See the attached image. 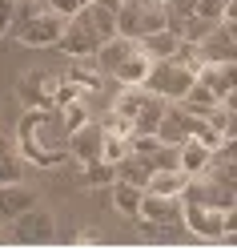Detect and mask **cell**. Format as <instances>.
<instances>
[{
    "label": "cell",
    "mask_w": 237,
    "mask_h": 250,
    "mask_svg": "<svg viewBox=\"0 0 237 250\" xmlns=\"http://www.w3.org/2000/svg\"><path fill=\"white\" fill-rule=\"evenodd\" d=\"M81 4H85V8H89V4H97V0H81Z\"/></svg>",
    "instance_id": "cell-43"
},
{
    "label": "cell",
    "mask_w": 237,
    "mask_h": 250,
    "mask_svg": "<svg viewBox=\"0 0 237 250\" xmlns=\"http://www.w3.org/2000/svg\"><path fill=\"white\" fill-rule=\"evenodd\" d=\"M117 178L121 182H133V186H141V190H149V178H153V166L141 158V153H129L121 166H117Z\"/></svg>",
    "instance_id": "cell-24"
},
{
    "label": "cell",
    "mask_w": 237,
    "mask_h": 250,
    "mask_svg": "<svg viewBox=\"0 0 237 250\" xmlns=\"http://www.w3.org/2000/svg\"><path fill=\"white\" fill-rule=\"evenodd\" d=\"M97 65L105 69L109 81L117 85H145V77L153 69V61L145 57V49H141V41L133 37H109L101 49H97Z\"/></svg>",
    "instance_id": "cell-2"
},
{
    "label": "cell",
    "mask_w": 237,
    "mask_h": 250,
    "mask_svg": "<svg viewBox=\"0 0 237 250\" xmlns=\"http://www.w3.org/2000/svg\"><path fill=\"white\" fill-rule=\"evenodd\" d=\"M60 85H65L60 73L28 69V73H20V81H17V97H20L24 109H56L60 105Z\"/></svg>",
    "instance_id": "cell-7"
},
{
    "label": "cell",
    "mask_w": 237,
    "mask_h": 250,
    "mask_svg": "<svg viewBox=\"0 0 237 250\" xmlns=\"http://www.w3.org/2000/svg\"><path fill=\"white\" fill-rule=\"evenodd\" d=\"M185 202H205V206H221V210H229L233 202H237V186H229V182H221L217 174H193L189 178V186H185V194H181Z\"/></svg>",
    "instance_id": "cell-9"
},
{
    "label": "cell",
    "mask_w": 237,
    "mask_h": 250,
    "mask_svg": "<svg viewBox=\"0 0 237 250\" xmlns=\"http://www.w3.org/2000/svg\"><path fill=\"white\" fill-rule=\"evenodd\" d=\"M101 125H105V133H129V137H133V121L125 117L121 109H113V105L105 109V117H101Z\"/></svg>",
    "instance_id": "cell-31"
},
{
    "label": "cell",
    "mask_w": 237,
    "mask_h": 250,
    "mask_svg": "<svg viewBox=\"0 0 237 250\" xmlns=\"http://www.w3.org/2000/svg\"><path fill=\"white\" fill-rule=\"evenodd\" d=\"M213 28H217L213 21H205V17H189V21H185V28H181V37H185V41H193V44H201L205 37L213 33Z\"/></svg>",
    "instance_id": "cell-30"
},
{
    "label": "cell",
    "mask_w": 237,
    "mask_h": 250,
    "mask_svg": "<svg viewBox=\"0 0 237 250\" xmlns=\"http://www.w3.org/2000/svg\"><path fill=\"white\" fill-rule=\"evenodd\" d=\"M197 77L217 93V97H225L229 89H237V65H229V61H205L197 69Z\"/></svg>",
    "instance_id": "cell-18"
},
{
    "label": "cell",
    "mask_w": 237,
    "mask_h": 250,
    "mask_svg": "<svg viewBox=\"0 0 237 250\" xmlns=\"http://www.w3.org/2000/svg\"><path fill=\"white\" fill-rule=\"evenodd\" d=\"M129 153H133V137L129 133H105V162L121 166Z\"/></svg>",
    "instance_id": "cell-28"
},
{
    "label": "cell",
    "mask_w": 237,
    "mask_h": 250,
    "mask_svg": "<svg viewBox=\"0 0 237 250\" xmlns=\"http://www.w3.org/2000/svg\"><path fill=\"white\" fill-rule=\"evenodd\" d=\"M225 137H237V113H229V121H225Z\"/></svg>",
    "instance_id": "cell-40"
},
{
    "label": "cell",
    "mask_w": 237,
    "mask_h": 250,
    "mask_svg": "<svg viewBox=\"0 0 237 250\" xmlns=\"http://www.w3.org/2000/svg\"><path fill=\"white\" fill-rule=\"evenodd\" d=\"M101 4H109V8H121V4H129V0H101Z\"/></svg>",
    "instance_id": "cell-41"
},
{
    "label": "cell",
    "mask_w": 237,
    "mask_h": 250,
    "mask_svg": "<svg viewBox=\"0 0 237 250\" xmlns=\"http://www.w3.org/2000/svg\"><path fill=\"white\" fill-rule=\"evenodd\" d=\"M221 105H225V109H229V113H237V89H229V93H225V97H221Z\"/></svg>",
    "instance_id": "cell-39"
},
{
    "label": "cell",
    "mask_w": 237,
    "mask_h": 250,
    "mask_svg": "<svg viewBox=\"0 0 237 250\" xmlns=\"http://www.w3.org/2000/svg\"><path fill=\"white\" fill-rule=\"evenodd\" d=\"M65 24H69V17H60V12H53L44 4V12L12 24V37L20 44H28V49H56L60 37H65Z\"/></svg>",
    "instance_id": "cell-6"
},
{
    "label": "cell",
    "mask_w": 237,
    "mask_h": 250,
    "mask_svg": "<svg viewBox=\"0 0 237 250\" xmlns=\"http://www.w3.org/2000/svg\"><path fill=\"white\" fill-rule=\"evenodd\" d=\"M149 4H153V0H149Z\"/></svg>",
    "instance_id": "cell-45"
},
{
    "label": "cell",
    "mask_w": 237,
    "mask_h": 250,
    "mask_svg": "<svg viewBox=\"0 0 237 250\" xmlns=\"http://www.w3.org/2000/svg\"><path fill=\"white\" fill-rule=\"evenodd\" d=\"M36 206V194L28 190L24 182H12V186H0V226H12L24 210Z\"/></svg>",
    "instance_id": "cell-15"
},
{
    "label": "cell",
    "mask_w": 237,
    "mask_h": 250,
    "mask_svg": "<svg viewBox=\"0 0 237 250\" xmlns=\"http://www.w3.org/2000/svg\"><path fill=\"white\" fill-rule=\"evenodd\" d=\"M12 17H17V4L12 0H0V37L12 28Z\"/></svg>",
    "instance_id": "cell-35"
},
{
    "label": "cell",
    "mask_w": 237,
    "mask_h": 250,
    "mask_svg": "<svg viewBox=\"0 0 237 250\" xmlns=\"http://www.w3.org/2000/svg\"><path fill=\"white\" fill-rule=\"evenodd\" d=\"M213 162V149L201 142V137H189V142H181V169L185 174H205Z\"/></svg>",
    "instance_id": "cell-21"
},
{
    "label": "cell",
    "mask_w": 237,
    "mask_h": 250,
    "mask_svg": "<svg viewBox=\"0 0 237 250\" xmlns=\"http://www.w3.org/2000/svg\"><path fill=\"white\" fill-rule=\"evenodd\" d=\"M165 17H169V28L181 33L189 17H197V0H165Z\"/></svg>",
    "instance_id": "cell-27"
},
{
    "label": "cell",
    "mask_w": 237,
    "mask_h": 250,
    "mask_svg": "<svg viewBox=\"0 0 237 250\" xmlns=\"http://www.w3.org/2000/svg\"><path fill=\"white\" fill-rule=\"evenodd\" d=\"M81 182L92 186V190H109V186L117 182V166H113V162H105V158H97V162L81 166Z\"/></svg>",
    "instance_id": "cell-25"
},
{
    "label": "cell",
    "mask_w": 237,
    "mask_h": 250,
    "mask_svg": "<svg viewBox=\"0 0 237 250\" xmlns=\"http://www.w3.org/2000/svg\"><path fill=\"white\" fill-rule=\"evenodd\" d=\"M213 158H229V162H237V137H225V142H221V149H213Z\"/></svg>",
    "instance_id": "cell-37"
},
{
    "label": "cell",
    "mask_w": 237,
    "mask_h": 250,
    "mask_svg": "<svg viewBox=\"0 0 237 250\" xmlns=\"http://www.w3.org/2000/svg\"><path fill=\"white\" fill-rule=\"evenodd\" d=\"M89 17H92V24H97V33L109 41V37H117V8H109V4H89Z\"/></svg>",
    "instance_id": "cell-29"
},
{
    "label": "cell",
    "mask_w": 237,
    "mask_h": 250,
    "mask_svg": "<svg viewBox=\"0 0 237 250\" xmlns=\"http://www.w3.org/2000/svg\"><path fill=\"white\" fill-rule=\"evenodd\" d=\"M101 44H105V37L97 33V24H92L89 8H81L76 17H69L65 37H60V44H56V49L65 53V57H73V61H81V57H97V49H101Z\"/></svg>",
    "instance_id": "cell-8"
},
{
    "label": "cell",
    "mask_w": 237,
    "mask_h": 250,
    "mask_svg": "<svg viewBox=\"0 0 237 250\" xmlns=\"http://www.w3.org/2000/svg\"><path fill=\"white\" fill-rule=\"evenodd\" d=\"M181 105H185L193 117H205V113H213V109L221 105V97H217V93H213V89L197 77V81H193V89H189L185 97H181Z\"/></svg>",
    "instance_id": "cell-22"
},
{
    "label": "cell",
    "mask_w": 237,
    "mask_h": 250,
    "mask_svg": "<svg viewBox=\"0 0 237 250\" xmlns=\"http://www.w3.org/2000/svg\"><path fill=\"white\" fill-rule=\"evenodd\" d=\"M56 113L65 117V125H69V133H73V129H81L85 121H92V105H85L81 97H76V101H65V105H56Z\"/></svg>",
    "instance_id": "cell-26"
},
{
    "label": "cell",
    "mask_w": 237,
    "mask_h": 250,
    "mask_svg": "<svg viewBox=\"0 0 237 250\" xmlns=\"http://www.w3.org/2000/svg\"><path fill=\"white\" fill-rule=\"evenodd\" d=\"M197 81V69H189L185 61L177 57H169V61H153V69L145 77V89H153L157 97H165V101H181L189 89H193Z\"/></svg>",
    "instance_id": "cell-5"
},
{
    "label": "cell",
    "mask_w": 237,
    "mask_h": 250,
    "mask_svg": "<svg viewBox=\"0 0 237 250\" xmlns=\"http://www.w3.org/2000/svg\"><path fill=\"white\" fill-rule=\"evenodd\" d=\"M0 133H4V121H0Z\"/></svg>",
    "instance_id": "cell-44"
},
{
    "label": "cell",
    "mask_w": 237,
    "mask_h": 250,
    "mask_svg": "<svg viewBox=\"0 0 237 250\" xmlns=\"http://www.w3.org/2000/svg\"><path fill=\"white\" fill-rule=\"evenodd\" d=\"M221 242H229V246H237V234H225V238H221Z\"/></svg>",
    "instance_id": "cell-42"
},
{
    "label": "cell",
    "mask_w": 237,
    "mask_h": 250,
    "mask_svg": "<svg viewBox=\"0 0 237 250\" xmlns=\"http://www.w3.org/2000/svg\"><path fill=\"white\" fill-rule=\"evenodd\" d=\"M181 41H185V37H181V33H173V28H157V33L141 37V49H145L149 61H169V57H177Z\"/></svg>",
    "instance_id": "cell-19"
},
{
    "label": "cell",
    "mask_w": 237,
    "mask_h": 250,
    "mask_svg": "<svg viewBox=\"0 0 237 250\" xmlns=\"http://www.w3.org/2000/svg\"><path fill=\"white\" fill-rule=\"evenodd\" d=\"M201 57L205 61H229V65H237V41H233V33H229L225 21L201 41Z\"/></svg>",
    "instance_id": "cell-17"
},
{
    "label": "cell",
    "mask_w": 237,
    "mask_h": 250,
    "mask_svg": "<svg viewBox=\"0 0 237 250\" xmlns=\"http://www.w3.org/2000/svg\"><path fill=\"white\" fill-rule=\"evenodd\" d=\"M44 4H49L53 12H60V17H76V12L85 8L81 0H44Z\"/></svg>",
    "instance_id": "cell-34"
},
{
    "label": "cell",
    "mask_w": 237,
    "mask_h": 250,
    "mask_svg": "<svg viewBox=\"0 0 237 250\" xmlns=\"http://www.w3.org/2000/svg\"><path fill=\"white\" fill-rule=\"evenodd\" d=\"M209 174H217L221 182L237 186V162H229V158H213V162H209Z\"/></svg>",
    "instance_id": "cell-33"
},
{
    "label": "cell",
    "mask_w": 237,
    "mask_h": 250,
    "mask_svg": "<svg viewBox=\"0 0 237 250\" xmlns=\"http://www.w3.org/2000/svg\"><path fill=\"white\" fill-rule=\"evenodd\" d=\"M141 198H145V190L141 186H133V182H113V206L125 214V218H137L141 214Z\"/></svg>",
    "instance_id": "cell-23"
},
{
    "label": "cell",
    "mask_w": 237,
    "mask_h": 250,
    "mask_svg": "<svg viewBox=\"0 0 237 250\" xmlns=\"http://www.w3.org/2000/svg\"><path fill=\"white\" fill-rule=\"evenodd\" d=\"M53 226H56L53 214L44 206H33V210H24L8 230H12V242H17V246H44L53 238Z\"/></svg>",
    "instance_id": "cell-10"
},
{
    "label": "cell",
    "mask_w": 237,
    "mask_h": 250,
    "mask_svg": "<svg viewBox=\"0 0 237 250\" xmlns=\"http://www.w3.org/2000/svg\"><path fill=\"white\" fill-rule=\"evenodd\" d=\"M17 142H20V153L28 158V166H40V169H56L73 162L69 153V125L56 109H24L17 117Z\"/></svg>",
    "instance_id": "cell-1"
},
{
    "label": "cell",
    "mask_w": 237,
    "mask_h": 250,
    "mask_svg": "<svg viewBox=\"0 0 237 250\" xmlns=\"http://www.w3.org/2000/svg\"><path fill=\"white\" fill-rule=\"evenodd\" d=\"M157 28H169V17H165V0H129V4L117 8V33L121 37H149L157 33Z\"/></svg>",
    "instance_id": "cell-4"
},
{
    "label": "cell",
    "mask_w": 237,
    "mask_h": 250,
    "mask_svg": "<svg viewBox=\"0 0 237 250\" xmlns=\"http://www.w3.org/2000/svg\"><path fill=\"white\" fill-rule=\"evenodd\" d=\"M221 226H225V234H237V202L225 210V218H221Z\"/></svg>",
    "instance_id": "cell-38"
},
{
    "label": "cell",
    "mask_w": 237,
    "mask_h": 250,
    "mask_svg": "<svg viewBox=\"0 0 237 250\" xmlns=\"http://www.w3.org/2000/svg\"><path fill=\"white\" fill-rule=\"evenodd\" d=\"M24 169H28V158L20 153L17 133H0V186L24 182Z\"/></svg>",
    "instance_id": "cell-16"
},
{
    "label": "cell",
    "mask_w": 237,
    "mask_h": 250,
    "mask_svg": "<svg viewBox=\"0 0 237 250\" xmlns=\"http://www.w3.org/2000/svg\"><path fill=\"white\" fill-rule=\"evenodd\" d=\"M193 174H185V169H153V178H149V194H165V198H181L185 194V186Z\"/></svg>",
    "instance_id": "cell-20"
},
{
    "label": "cell",
    "mask_w": 237,
    "mask_h": 250,
    "mask_svg": "<svg viewBox=\"0 0 237 250\" xmlns=\"http://www.w3.org/2000/svg\"><path fill=\"white\" fill-rule=\"evenodd\" d=\"M197 125H201V117H193L181 101H169L161 125H157V137H161V142H169V146H181V142H189V137L197 133Z\"/></svg>",
    "instance_id": "cell-12"
},
{
    "label": "cell",
    "mask_w": 237,
    "mask_h": 250,
    "mask_svg": "<svg viewBox=\"0 0 237 250\" xmlns=\"http://www.w3.org/2000/svg\"><path fill=\"white\" fill-rule=\"evenodd\" d=\"M69 153H73L76 166H89V162L105 158V125H101V121H85L81 129H73Z\"/></svg>",
    "instance_id": "cell-13"
},
{
    "label": "cell",
    "mask_w": 237,
    "mask_h": 250,
    "mask_svg": "<svg viewBox=\"0 0 237 250\" xmlns=\"http://www.w3.org/2000/svg\"><path fill=\"white\" fill-rule=\"evenodd\" d=\"M225 210L221 206H205V202H185V230L197 234L201 242H221L225 238V226H221Z\"/></svg>",
    "instance_id": "cell-11"
},
{
    "label": "cell",
    "mask_w": 237,
    "mask_h": 250,
    "mask_svg": "<svg viewBox=\"0 0 237 250\" xmlns=\"http://www.w3.org/2000/svg\"><path fill=\"white\" fill-rule=\"evenodd\" d=\"M137 226H141V234H149V238H169L173 230L185 226V198H165V194H149L145 190Z\"/></svg>",
    "instance_id": "cell-3"
},
{
    "label": "cell",
    "mask_w": 237,
    "mask_h": 250,
    "mask_svg": "<svg viewBox=\"0 0 237 250\" xmlns=\"http://www.w3.org/2000/svg\"><path fill=\"white\" fill-rule=\"evenodd\" d=\"M69 242H73V246H101V238H97V230H81V234H73Z\"/></svg>",
    "instance_id": "cell-36"
},
{
    "label": "cell",
    "mask_w": 237,
    "mask_h": 250,
    "mask_svg": "<svg viewBox=\"0 0 237 250\" xmlns=\"http://www.w3.org/2000/svg\"><path fill=\"white\" fill-rule=\"evenodd\" d=\"M225 12H229V0H197V17L213 21V24L225 21Z\"/></svg>",
    "instance_id": "cell-32"
},
{
    "label": "cell",
    "mask_w": 237,
    "mask_h": 250,
    "mask_svg": "<svg viewBox=\"0 0 237 250\" xmlns=\"http://www.w3.org/2000/svg\"><path fill=\"white\" fill-rule=\"evenodd\" d=\"M65 81H69L76 93H81V101H85V105H97V101H101V93H105V81H109V77H105L101 65L92 69V65H85V57H81V61H73V65L65 69Z\"/></svg>",
    "instance_id": "cell-14"
}]
</instances>
